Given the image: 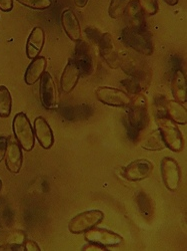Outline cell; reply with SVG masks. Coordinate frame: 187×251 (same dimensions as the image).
Masks as SVG:
<instances>
[{"label": "cell", "mask_w": 187, "mask_h": 251, "mask_svg": "<svg viewBox=\"0 0 187 251\" xmlns=\"http://www.w3.org/2000/svg\"><path fill=\"white\" fill-rule=\"evenodd\" d=\"M121 38L123 43L132 50L145 54L150 55L153 52L152 41L147 31L138 26H127L122 30Z\"/></svg>", "instance_id": "cell-1"}, {"label": "cell", "mask_w": 187, "mask_h": 251, "mask_svg": "<svg viewBox=\"0 0 187 251\" xmlns=\"http://www.w3.org/2000/svg\"><path fill=\"white\" fill-rule=\"evenodd\" d=\"M13 131L20 147L31 151L34 147V134L31 124L24 113H19L13 120Z\"/></svg>", "instance_id": "cell-2"}, {"label": "cell", "mask_w": 187, "mask_h": 251, "mask_svg": "<svg viewBox=\"0 0 187 251\" xmlns=\"http://www.w3.org/2000/svg\"><path fill=\"white\" fill-rule=\"evenodd\" d=\"M158 125L165 146H167L173 152H181L184 147V142L182 134L173 121L168 118H159Z\"/></svg>", "instance_id": "cell-3"}, {"label": "cell", "mask_w": 187, "mask_h": 251, "mask_svg": "<svg viewBox=\"0 0 187 251\" xmlns=\"http://www.w3.org/2000/svg\"><path fill=\"white\" fill-rule=\"evenodd\" d=\"M39 96L43 107L47 110H55L58 108L59 95L55 81L49 73H43L40 77Z\"/></svg>", "instance_id": "cell-4"}, {"label": "cell", "mask_w": 187, "mask_h": 251, "mask_svg": "<svg viewBox=\"0 0 187 251\" xmlns=\"http://www.w3.org/2000/svg\"><path fill=\"white\" fill-rule=\"evenodd\" d=\"M103 217H104V214L99 210H90L80 213L69 222L68 229L71 233L74 234L86 232L89 229L99 224Z\"/></svg>", "instance_id": "cell-5"}, {"label": "cell", "mask_w": 187, "mask_h": 251, "mask_svg": "<svg viewBox=\"0 0 187 251\" xmlns=\"http://www.w3.org/2000/svg\"><path fill=\"white\" fill-rule=\"evenodd\" d=\"M128 107V120L131 127L136 130H142L148 121L146 99L141 95H138L130 100Z\"/></svg>", "instance_id": "cell-6"}, {"label": "cell", "mask_w": 187, "mask_h": 251, "mask_svg": "<svg viewBox=\"0 0 187 251\" xmlns=\"http://www.w3.org/2000/svg\"><path fill=\"white\" fill-rule=\"evenodd\" d=\"M79 68L80 74L89 75L94 72V58L93 52L88 44L85 41H77L74 57H72Z\"/></svg>", "instance_id": "cell-7"}, {"label": "cell", "mask_w": 187, "mask_h": 251, "mask_svg": "<svg viewBox=\"0 0 187 251\" xmlns=\"http://www.w3.org/2000/svg\"><path fill=\"white\" fill-rule=\"evenodd\" d=\"M96 98L104 104L113 107H128L131 100L125 92L108 87L98 88L96 90Z\"/></svg>", "instance_id": "cell-8"}, {"label": "cell", "mask_w": 187, "mask_h": 251, "mask_svg": "<svg viewBox=\"0 0 187 251\" xmlns=\"http://www.w3.org/2000/svg\"><path fill=\"white\" fill-rule=\"evenodd\" d=\"M161 175L165 186L171 191L177 190L180 182V169L177 162L172 159L165 157L161 161Z\"/></svg>", "instance_id": "cell-9"}, {"label": "cell", "mask_w": 187, "mask_h": 251, "mask_svg": "<svg viewBox=\"0 0 187 251\" xmlns=\"http://www.w3.org/2000/svg\"><path fill=\"white\" fill-rule=\"evenodd\" d=\"M101 56L113 70L120 67V57L115 49L113 38L110 33H103L97 44Z\"/></svg>", "instance_id": "cell-10"}, {"label": "cell", "mask_w": 187, "mask_h": 251, "mask_svg": "<svg viewBox=\"0 0 187 251\" xmlns=\"http://www.w3.org/2000/svg\"><path fill=\"white\" fill-rule=\"evenodd\" d=\"M153 169V165L147 160H137L130 163L122 171L124 178L130 181H139L147 178Z\"/></svg>", "instance_id": "cell-11"}, {"label": "cell", "mask_w": 187, "mask_h": 251, "mask_svg": "<svg viewBox=\"0 0 187 251\" xmlns=\"http://www.w3.org/2000/svg\"><path fill=\"white\" fill-rule=\"evenodd\" d=\"M85 239L91 243H95L101 246H114L118 245L122 241V237L114 232L107 231L104 229L91 228L85 233Z\"/></svg>", "instance_id": "cell-12"}, {"label": "cell", "mask_w": 187, "mask_h": 251, "mask_svg": "<svg viewBox=\"0 0 187 251\" xmlns=\"http://www.w3.org/2000/svg\"><path fill=\"white\" fill-rule=\"evenodd\" d=\"M80 71L73 58H69L67 65L61 75L60 86L64 94H69L76 87L80 77Z\"/></svg>", "instance_id": "cell-13"}, {"label": "cell", "mask_w": 187, "mask_h": 251, "mask_svg": "<svg viewBox=\"0 0 187 251\" xmlns=\"http://www.w3.org/2000/svg\"><path fill=\"white\" fill-rule=\"evenodd\" d=\"M61 24L67 36L73 41L81 40V27L78 18L71 9H65L61 14Z\"/></svg>", "instance_id": "cell-14"}, {"label": "cell", "mask_w": 187, "mask_h": 251, "mask_svg": "<svg viewBox=\"0 0 187 251\" xmlns=\"http://www.w3.org/2000/svg\"><path fill=\"white\" fill-rule=\"evenodd\" d=\"M34 132L39 144L42 146L44 149H50L52 147V145L54 143L53 133L50 129V126L44 118L38 117L35 119Z\"/></svg>", "instance_id": "cell-15"}, {"label": "cell", "mask_w": 187, "mask_h": 251, "mask_svg": "<svg viewBox=\"0 0 187 251\" xmlns=\"http://www.w3.org/2000/svg\"><path fill=\"white\" fill-rule=\"evenodd\" d=\"M45 40L44 30L41 27H35L30 33L26 44V55L28 58H36L42 50Z\"/></svg>", "instance_id": "cell-16"}, {"label": "cell", "mask_w": 187, "mask_h": 251, "mask_svg": "<svg viewBox=\"0 0 187 251\" xmlns=\"http://www.w3.org/2000/svg\"><path fill=\"white\" fill-rule=\"evenodd\" d=\"M6 166L11 173H18L22 166V152L20 146L16 143H10L6 150Z\"/></svg>", "instance_id": "cell-17"}, {"label": "cell", "mask_w": 187, "mask_h": 251, "mask_svg": "<svg viewBox=\"0 0 187 251\" xmlns=\"http://www.w3.org/2000/svg\"><path fill=\"white\" fill-rule=\"evenodd\" d=\"M46 69V59L43 56H37L32 60L31 64L28 66L24 79L25 82L29 86L34 85V83L43 75Z\"/></svg>", "instance_id": "cell-18"}, {"label": "cell", "mask_w": 187, "mask_h": 251, "mask_svg": "<svg viewBox=\"0 0 187 251\" xmlns=\"http://www.w3.org/2000/svg\"><path fill=\"white\" fill-rule=\"evenodd\" d=\"M171 91L176 101L180 103H185L187 100V93H186V77L184 74L177 70L171 80Z\"/></svg>", "instance_id": "cell-19"}, {"label": "cell", "mask_w": 187, "mask_h": 251, "mask_svg": "<svg viewBox=\"0 0 187 251\" xmlns=\"http://www.w3.org/2000/svg\"><path fill=\"white\" fill-rule=\"evenodd\" d=\"M166 110L173 122L182 125L187 123L186 109L182 106V103L176 100H166Z\"/></svg>", "instance_id": "cell-20"}, {"label": "cell", "mask_w": 187, "mask_h": 251, "mask_svg": "<svg viewBox=\"0 0 187 251\" xmlns=\"http://www.w3.org/2000/svg\"><path fill=\"white\" fill-rule=\"evenodd\" d=\"M126 11L131 20L132 25L142 27L144 22V12L138 4L137 0H131L126 8Z\"/></svg>", "instance_id": "cell-21"}, {"label": "cell", "mask_w": 187, "mask_h": 251, "mask_svg": "<svg viewBox=\"0 0 187 251\" xmlns=\"http://www.w3.org/2000/svg\"><path fill=\"white\" fill-rule=\"evenodd\" d=\"M12 100L8 89L4 86H0V117L8 118L11 113Z\"/></svg>", "instance_id": "cell-22"}, {"label": "cell", "mask_w": 187, "mask_h": 251, "mask_svg": "<svg viewBox=\"0 0 187 251\" xmlns=\"http://www.w3.org/2000/svg\"><path fill=\"white\" fill-rule=\"evenodd\" d=\"M142 147L147 149V150H152V151L162 150L165 147V144H164V141L160 134V131L156 130L153 133L149 134L146 137V139L144 140V142L142 144Z\"/></svg>", "instance_id": "cell-23"}, {"label": "cell", "mask_w": 187, "mask_h": 251, "mask_svg": "<svg viewBox=\"0 0 187 251\" xmlns=\"http://www.w3.org/2000/svg\"><path fill=\"white\" fill-rule=\"evenodd\" d=\"M131 0H111L108 8V13L111 18L117 19L124 15Z\"/></svg>", "instance_id": "cell-24"}, {"label": "cell", "mask_w": 187, "mask_h": 251, "mask_svg": "<svg viewBox=\"0 0 187 251\" xmlns=\"http://www.w3.org/2000/svg\"><path fill=\"white\" fill-rule=\"evenodd\" d=\"M142 11L149 16L156 14L159 10V5L157 0H137Z\"/></svg>", "instance_id": "cell-25"}, {"label": "cell", "mask_w": 187, "mask_h": 251, "mask_svg": "<svg viewBox=\"0 0 187 251\" xmlns=\"http://www.w3.org/2000/svg\"><path fill=\"white\" fill-rule=\"evenodd\" d=\"M17 1L24 6L33 9H47L51 6V0H17Z\"/></svg>", "instance_id": "cell-26"}, {"label": "cell", "mask_w": 187, "mask_h": 251, "mask_svg": "<svg viewBox=\"0 0 187 251\" xmlns=\"http://www.w3.org/2000/svg\"><path fill=\"white\" fill-rule=\"evenodd\" d=\"M122 83L132 94H138L139 91L141 90L140 82L137 79H129V80L126 79V81H123Z\"/></svg>", "instance_id": "cell-27"}, {"label": "cell", "mask_w": 187, "mask_h": 251, "mask_svg": "<svg viewBox=\"0 0 187 251\" xmlns=\"http://www.w3.org/2000/svg\"><path fill=\"white\" fill-rule=\"evenodd\" d=\"M7 150V139L5 137H0V162H1L6 154Z\"/></svg>", "instance_id": "cell-28"}, {"label": "cell", "mask_w": 187, "mask_h": 251, "mask_svg": "<svg viewBox=\"0 0 187 251\" xmlns=\"http://www.w3.org/2000/svg\"><path fill=\"white\" fill-rule=\"evenodd\" d=\"M13 7V0H0V9L2 11H10Z\"/></svg>", "instance_id": "cell-29"}, {"label": "cell", "mask_w": 187, "mask_h": 251, "mask_svg": "<svg viewBox=\"0 0 187 251\" xmlns=\"http://www.w3.org/2000/svg\"><path fill=\"white\" fill-rule=\"evenodd\" d=\"M25 250H29V251H39L40 248L39 246L34 242V241H30L28 240L26 243H25Z\"/></svg>", "instance_id": "cell-30"}, {"label": "cell", "mask_w": 187, "mask_h": 251, "mask_svg": "<svg viewBox=\"0 0 187 251\" xmlns=\"http://www.w3.org/2000/svg\"><path fill=\"white\" fill-rule=\"evenodd\" d=\"M74 3L77 7L83 8V7H85L86 4L88 3V0H74Z\"/></svg>", "instance_id": "cell-31"}, {"label": "cell", "mask_w": 187, "mask_h": 251, "mask_svg": "<svg viewBox=\"0 0 187 251\" xmlns=\"http://www.w3.org/2000/svg\"><path fill=\"white\" fill-rule=\"evenodd\" d=\"M163 1H164L166 4L170 5V6H175V5L178 3L179 0H163Z\"/></svg>", "instance_id": "cell-32"}, {"label": "cell", "mask_w": 187, "mask_h": 251, "mask_svg": "<svg viewBox=\"0 0 187 251\" xmlns=\"http://www.w3.org/2000/svg\"><path fill=\"white\" fill-rule=\"evenodd\" d=\"M1 187H2V181L0 180V191H1Z\"/></svg>", "instance_id": "cell-33"}]
</instances>
